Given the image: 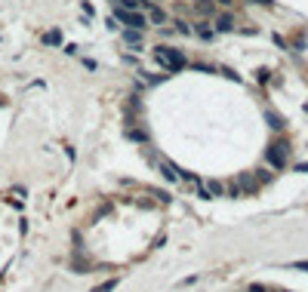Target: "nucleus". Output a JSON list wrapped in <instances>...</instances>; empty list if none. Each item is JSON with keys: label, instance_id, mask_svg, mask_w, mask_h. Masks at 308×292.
Listing matches in <instances>:
<instances>
[{"label": "nucleus", "instance_id": "13", "mask_svg": "<svg viewBox=\"0 0 308 292\" xmlns=\"http://www.w3.org/2000/svg\"><path fill=\"white\" fill-rule=\"evenodd\" d=\"M293 268H296V271H308V261H296Z\"/></svg>", "mask_w": 308, "mask_h": 292}, {"label": "nucleus", "instance_id": "1", "mask_svg": "<svg viewBox=\"0 0 308 292\" xmlns=\"http://www.w3.org/2000/svg\"><path fill=\"white\" fill-rule=\"evenodd\" d=\"M154 58H157V65L163 68V71H179V68L185 65L182 53L173 50V46H157V50H154Z\"/></svg>", "mask_w": 308, "mask_h": 292}, {"label": "nucleus", "instance_id": "2", "mask_svg": "<svg viewBox=\"0 0 308 292\" xmlns=\"http://www.w3.org/2000/svg\"><path fill=\"white\" fill-rule=\"evenodd\" d=\"M114 18H120L127 28H136L142 31L145 28V13H139V9H123V6H114Z\"/></svg>", "mask_w": 308, "mask_h": 292}, {"label": "nucleus", "instance_id": "14", "mask_svg": "<svg viewBox=\"0 0 308 292\" xmlns=\"http://www.w3.org/2000/svg\"><path fill=\"white\" fill-rule=\"evenodd\" d=\"M250 292H268V289H265V286H259V283H256V286H250Z\"/></svg>", "mask_w": 308, "mask_h": 292}, {"label": "nucleus", "instance_id": "9", "mask_svg": "<svg viewBox=\"0 0 308 292\" xmlns=\"http://www.w3.org/2000/svg\"><path fill=\"white\" fill-rule=\"evenodd\" d=\"M114 286H117V280H105V283H102V286H96L93 292H111Z\"/></svg>", "mask_w": 308, "mask_h": 292}, {"label": "nucleus", "instance_id": "4", "mask_svg": "<svg viewBox=\"0 0 308 292\" xmlns=\"http://www.w3.org/2000/svg\"><path fill=\"white\" fill-rule=\"evenodd\" d=\"M160 169H163V175H167L170 182H182V172H179L176 166H173L170 160H160Z\"/></svg>", "mask_w": 308, "mask_h": 292}, {"label": "nucleus", "instance_id": "5", "mask_svg": "<svg viewBox=\"0 0 308 292\" xmlns=\"http://www.w3.org/2000/svg\"><path fill=\"white\" fill-rule=\"evenodd\" d=\"M114 3L123 6V9H139V13L145 9V0H114Z\"/></svg>", "mask_w": 308, "mask_h": 292}, {"label": "nucleus", "instance_id": "7", "mask_svg": "<svg viewBox=\"0 0 308 292\" xmlns=\"http://www.w3.org/2000/svg\"><path fill=\"white\" fill-rule=\"evenodd\" d=\"M148 16H151V22H154V25H163V22H167V16H163V9H151Z\"/></svg>", "mask_w": 308, "mask_h": 292}, {"label": "nucleus", "instance_id": "10", "mask_svg": "<svg viewBox=\"0 0 308 292\" xmlns=\"http://www.w3.org/2000/svg\"><path fill=\"white\" fill-rule=\"evenodd\" d=\"M197 34H200V37H213V28H210L207 22H200V25H197Z\"/></svg>", "mask_w": 308, "mask_h": 292}, {"label": "nucleus", "instance_id": "12", "mask_svg": "<svg viewBox=\"0 0 308 292\" xmlns=\"http://www.w3.org/2000/svg\"><path fill=\"white\" fill-rule=\"evenodd\" d=\"M268 120H271V126H274V129H281V126H284V123H281V117H277V114H268Z\"/></svg>", "mask_w": 308, "mask_h": 292}, {"label": "nucleus", "instance_id": "6", "mask_svg": "<svg viewBox=\"0 0 308 292\" xmlns=\"http://www.w3.org/2000/svg\"><path fill=\"white\" fill-rule=\"evenodd\" d=\"M216 25H219V31H231V28H234V18H231V16H219Z\"/></svg>", "mask_w": 308, "mask_h": 292}, {"label": "nucleus", "instance_id": "8", "mask_svg": "<svg viewBox=\"0 0 308 292\" xmlns=\"http://www.w3.org/2000/svg\"><path fill=\"white\" fill-rule=\"evenodd\" d=\"M197 9H200V13H210V16H213V0H197Z\"/></svg>", "mask_w": 308, "mask_h": 292}, {"label": "nucleus", "instance_id": "11", "mask_svg": "<svg viewBox=\"0 0 308 292\" xmlns=\"http://www.w3.org/2000/svg\"><path fill=\"white\" fill-rule=\"evenodd\" d=\"M43 40H46V43H59V40H62V37H59V31H50V34H46V37H43Z\"/></svg>", "mask_w": 308, "mask_h": 292}, {"label": "nucleus", "instance_id": "3", "mask_svg": "<svg viewBox=\"0 0 308 292\" xmlns=\"http://www.w3.org/2000/svg\"><path fill=\"white\" fill-rule=\"evenodd\" d=\"M268 163L271 166H277V169H284V163H287V142H271L268 145Z\"/></svg>", "mask_w": 308, "mask_h": 292}]
</instances>
